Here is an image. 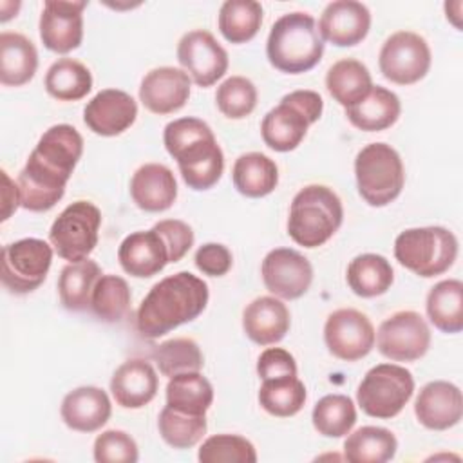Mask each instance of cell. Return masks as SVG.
<instances>
[{
    "label": "cell",
    "mask_w": 463,
    "mask_h": 463,
    "mask_svg": "<svg viewBox=\"0 0 463 463\" xmlns=\"http://www.w3.org/2000/svg\"><path fill=\"white\" fill-rule=\"evenodd\" d=\"M322 112L324 99L318 92L293 90L282 96L280 103L262 118V139L275 152L295 150Z\"/></svg>",
    "instance_id": "6"
},
{
    "label": "cell",
    "mask_w": 463,
    "mask_h": 463,
    "mask_svg": "<svg viewBox=\"0 0 463 463\" xmlns=\"http://www.w3.org/2000/svg\"><path fill=\"white\" fill-rule=\"evenodd\" d=\"M414 392L412 373L398 364L371 367L356 389L360 409L378 420H391L402 412Z\"/></svg>",
    "instance_id": "9"
},
{
    "label": "cell",
    "mask_w": 463,
    "mask_h": 463,
    "mask_svg": "<svg viewBox=\"0 0 463 463\" xmlns=\"http://www.w3.org/2000/svg\"><path fill=\"white\" fill-rule=\"evenodd\" d=\"M380 354L392 362H414L427 354L430 347V329L416 311H396L387 317L376 335Z\"/></svg>",
    "instance_id": "13"
},
{
    "label": "cell",
    "mask_w": 463,
    "mask_h": 463,
    "mask_svg": "<svg viewBox=\"0 0 463 463\" xmlns=\"http://www.w3.org/2000/svg\"><path fill=\"white\" fill-rule=\"evenodd\" d=\"M322 54L324 38L309 13H286L271 25L266 56L277 71L286 74L307 72L318 65Z\"/></svg>",
    "instance_id": "4"
},
{
    "label": "cell",
    "mask_w": 463,
    "mask_h": 463,
    "mask_svg": "<svg viewBox=\"0 0 463 463\" xmlns=\"http://www.w3.org/2000/svg\"><path fill=\"white\" fill-rule=\"evenodd\" d=\"M101 212L90 201H74L54 219L49 242L58 257L69 262L89 259L98 244Z\"/></svg>",
    "instance_id": "10"
},
{
    "label": "cell",
    "mask_w": 463,
    "mask_h": 463,
    "mask_svg": "<svg viewBox=\"0 0 463 463\" xmlns=\"http://www.w3.org/2000/svg\"><path fill=\"white\" fill-rule=\"evenodd\" d=\"M345 279L354 295L362 298H373L391 289L394 271L383 255L362 253L349 262Z\"/></svg>",
    "instance_id": "31"
},
{
    "label": "cell",
    "mask_w": 463,
    "mask_h": 463,
    "mask_svg": "<svg viewBox=\"0 0 463 463\" xmlns=\"http://www.w3.org/2000/svg\"><path fill=\"white\" fill-rule=\"evenodd\" d=\"M354 177L358 194L374 208L392 203L405 184L402 157L387 143H369L356 154Z\"/></svg>",
    "instance_id": "8"
},
{
    "label": "cell",
    "mask_w": 463,
    "mask_h": 463,
    "mask_svg": "<svg viewBox=\"0 0 463 463\" xmlns=\"http://www.w3.org/2000/svg\"><path fill=\"white\" fill-rule=\"evenodd\" d=\"M38 69V51L34 43L20 34L4 31L0 34V81L5 87L29 83Z\"/></svg>",
    "instance_id": "28"
},
{
    "label": "cell",
    "mask_w": 463,
    "mask_h": 463,
    "mask_svg": "<svg viewBox=\"0 0 463 463\" xmlns=\"http://www.w3.org/2000/svg\"><path fill=\"white\" fill-rule=\"evenodd\" d=\"M52 246L42 239L27 237L2 248V284L9 293L27 295L38 289L52 264Z\"/></svg>",
    "instance_id": "11"
},
{
    "label": "cell",
    "mask_w": 463,
    "mask_h": 463,
    "mask_svg": "<svg viewBox=\"0 0 463 463\" xmlns=\"http://www.w3.org/2000/svg\"><path fill=\"white\" fill-rule=\"evenodd\" d=\"M344 206L336 192L326 184L300 188L289 206L288 235L304 248L326 244L342 226Z\"/></svg>",
    "instance_id": "5"
},
{
    "label": "cell",
    "mask_w": 463,
    "mask_h": 463,
    "mask_svg": "<svg viewBox=\"0 0 463 463\" xmlns=\"http://www.w3.org/2000/svg\"><path fill=\"white\" fill-rule=\"evenodd\" d=\"M81 154L83 137L72 125L60 123L47 128L18 174L22 208L51 210L65 195V186Z\"/></svg>",
    "instance_id": "1"
},
{
    "label": "cell",
    "mask_w": 463,
    "mask_h": 463,
    "mask_svg": "<svg viewBox=\"0 0 463 463\" xmlns=\"http://www.w3.org/2000/svg\"><path fill=\"white\" fill-rule=\"evenodd\" d=\"M157 429L170 447L190 449L204 438L208 423L206 414H186L165 405L157 418Z\"/></svg>",
    "instance_id": "41"
},
{
    "label": "cell",
    "mask_w": 463,
    "mask_h": 463,
    "mask_svg": "<svg viewBox=\"0 0 463 463\" xmlns=\"http://www.w3.org/2000/svg\"><path fill=\"white\" fill-rule=\"evenodd\" d=\"M307 398L306 385L297 376H279L262 380L259 389L260 407L277 418H289L300 412Z\"/></svg>",
    "instance_id": "38"
},
{
    "label": "cell",
    "mask_w": 463,
    "mask_h": 463,
    "mask_svg": "<svg viewBox=\"0 0 463 463\" xmlns=\"http://www.w3.org/2000/svg\"><path fill=\"white\" fill-rule=\"evenodd\" d=\"M137 118L136 99L119 89H103L87 101L83 123L98 136L112 137L123 134Z\"/></svg>",
    "instance_id": "18"
},
{
    "label": "cell",
    "mask_w": 463,
    "mask_h": 463,
    "mask_svg": "<svg viewBox=\"0 0 463 463\" xmlns=\"http://www.w3.org/2000/svg\"><path fill=\"white\" fill-rule=\"evenodd\" d=\"M219 31L230 43H246L260 29L262 5L255 0H226L219 9Z\"/></svg>",
    "instance_id": "37"
},
{
    "label": "cell",
    "mask_w": 463,
    "mask_h": 463,
    "mask_svg": "<svg viewBox=\"0 0 463 463\" xmlns=\"http://www.w3.org/2000/svg\"><path fill=\"white\" fill-rule=\"evenodd\" d=\"M213 402V387L199 371L179 373L166 383V405L186 414H206Z\"/></svg>",
    "instance_id": "35"
},
{
    "label": "cell",
    "mask_w": 463,
    "mask_h": 463,
    "mask_svg": "<svg viewBox=\"0 0 463 463\" xmlns=\"http://www.w3.org/2000/svg\"><path fill=\"white\" fill-rule=\"evenodd\" d=\"M60 414L69 429L76 432H96L109 421L112 405L103 389L81 385L63 396Z\"/></svg>",
    "instance_id": "24"
},
{
    "label": "cell",
    "mask_w": 463,
    "mask_h": 463,
    "mask_svg": "<svg viewBox=\"0 0 463 463\" xmlns=\"http://www.w3.org/2000/svg\"><path fill=\"white\" fill-rule=\"evenodd\" d=\"M130 298H132V293L127 280L119 275L107 273L98 279L92 289L90 309L99 320L107 324H114L127 315Z\"/></svg>",
    "instance_id": "40"
},
{
    "label": "cell",
    "mask_w": 463,
    "mask_h": 463,
    "mask_svg": "<svg viewBox=\"0 0 463 463\" xmlns=\"http://www.w3.org/2000/svg\"><path fill=\"white\" fill-rule=\"evenodd\" d=\"M260 275L273 297L295 300L307 293L313 282V266L297 250L275 248L264 257Z\"/></svg>",
    "instance_id": "16"
},
{
    "label": "cell",
    "mask_w": 463,
    "mask_h": 463,
    "mask_svg": "<svg viewBox=\"0 0 463 463\" xmlns=\"http://www.w3.org/2000/svg\"><path fill=\"white\" fill-rule=\"evenodd\" d=\"M43 85L58 101H78L92 90V74L81 61L60 58L47 69Z\"/></svg>",
    "instance_id": "36"
},
{
    "label": "cell",
    "mask_w": 463,
    "mask_h": 463,
    "mask_svg": "<svg viewBox=\"0 0 463 463\" xmlns=\"http://www.w3.org/2000/svg\"><path fill=\"white\" fill-rule=\"evenodd\" d=\"M257 87L244 76L226 78L215 92V103L222 116L228 119H242L257 107Z\"/></svg>",
    "instance_id": "43"
},
{
    "label": "cell",
    "mask_w": 463,
    "mask_h": 463,
    "mask_svg": "<svg viewBox=\"0 0 463 463\" xmlns=\"http://www.w3.org/2000/svg\"><path fill=\"white\" fill-rule=\"evenodd\" d=\"M130 195L139 210L159 213L177 199V181L174 172L161 163H146L139 166L130 179Z\"/></svg>",
    "instance_id": "25"
},
{
    "label": "cell",
    "mask_w": 463,
    "mask_h": 463,
    "mask_svg": "<svg viewBox=\"0 0 463 463\" xmlns=\"http://www.w3.org/2000/svg\"><path fill=\"white\" fill-rule=\"evenodd\" d=\"M194 262L201 273L208 277H222L232 269L233 257L224 244L206 242L195 251Z\"/></svg>",
    "instance_id": "47"
},
{
    "label": "cell",
    "mask_w": 463,
    "mask_h": 463,
    "mask_svg": "<svg viewBox=\"0 0 463 463\" xmlns=\"http://www.w3.org/2000/svg\"><path fill=\"white\" fill-rule=\"evenodd\" d=\"M98 463H136L139 458L136 439L125 430L110 429L98 434L92 447Z\"/></svg>",
    "instance_id": "45"
},
{
    "label": "cell",
    "mask_w": 463,
    "mask_h": 463,
    "mask_svg": "<svg viewBox=\"0 0 463 463\" xmlns=\"http://www.w3.org/2000/svg\"><path fill=\"white\" fill-rule=\"evenodd\" d=\"M152 358L163 376H175L179 373L188 371H201L204 365V356L201 353V347L192 338H170L163 344H159Z\"/></svg>",
    "instance_id": "42"
},
{
    "label": "cell",
    "mask_w": 463,
    "mask_h": 463,
    "mask_svg": "<svg viewBox=\"0 0 463 463\" xmlns=\"http://www.w3.org/2000/svg\"><path fill=\"white\" fill-rule=\"evenodd\" d=\"M197 459L201 463H255L257 450L239 434H215L203 441Z\"/></svg>",
    "instance_id": "44"
},
{
    "label": "cell",
    "mask_w": 463,
    "mask_h": 463,
    "mask_svg": "<svg viewBox=\"0 0 463 463\" xmlns=\"http://www.w3.org/2000/svg\"><path fill=\"white\" fill-rule=\"evenodd\" d=\"M374 327L367 315L353 307L333 311L324 324L327 351L344 362H356L374 347Z\"/></svg>",
    "instance_id": "14"
},
{
    "label": "cell",
    "mask_w": 463,
    "mask_h": 463,
    "mask_svg": "<svg viewBox=\"0 0 463 463\" xmlns=\"http://www.w3.org/2000/svg\"><path fill=\"white\" fill-rule=\"evenodd\" d=\"M418 421L429 430H447L463 416V396L458 385L445 380L425 383L414 402Z\"/></svg>",
    "instance_id": "21"
},
{
    "label": "cell",
    "mask_w": 463,
    "mask_h": 463,
    "mask_svg": "<svg viewBox=\"0 0 463 463\" xmlns=\"http://www.w3.org/2000/svg\"><path fill=\"white\" fill-rule=\"evenodd\" d=\"M159 389V378L150 362L130 358L110 378V392L123 409H141L150 403Z\"/></svg>",
    "instance_id": "23"
},
{
    "label": "cell",
    "mask_w": 463,
    "mask_h": 463,
    "mask_svg": "<svg viewBox=\"0 0 463 463\" xmlns=\"http://www.w3.org/2000/svg\"><path fill=\"white\" fill-rule=\"evenodd\" d=\"M152 228L163 237V241L168 248L170 262H179L188 253V250L194 246V241H195L194 230L184 221L165 219V221L156 222Z\"/></svg>",
    "instance_id": "46"
},
{
    "label": "cell",
    "mask_w": 463,
    "mask_h": 463,
    "mask_svg": "<svg viewBox=\"0 0 463 463\" xmlns=\"http://www.w3.org/2000/svg\"><path fill=\"white\" fill-rule=\"evenodd\" d=\"M2 179H4V190H2V221H7L11 213L16 212L18 206H22L20 199V188L18 183H14L5 170H2Z\"/></svg>",
    "instance_id": "49"
},
{
    "label": "cell",
    "mask_w": 463,
    "mask_h": 463,
    "mask_svg": "<svg viewBox=\"0 0 463 463\" xmlns=\"http://www.w3.org/2000/svg\"><path fill=\"white\" fill-rule=\"evenodd\" d=\"M177 61L199 87H212L228 71V52L210 31L194 29L177 43Z\"/></svg>",
    "instance_id": "15"
},
{
    "label": "cell",
    "mask_w": 463,
    "mask_h": 463,
    "mask_svg": "<svg viewBox=\"0 0 463 463\" xmlns=\"http://www.w3.org/2000/svg\"><path fill=\"white\" fill-rule=\"evenodd\" d=\"M394 257L409 271L430 279L452 268L458 239L443 226L407 228L394 239Z\"/></svg>",
    "instance_id": "7"
},
{
    "label": "cell",
    "mask_w": 463,
    "mask_h": 463,
    "mask_svg": "<svg viewBox=\"0 0 463 463\" xmlns=\"http://www.w3.org/2000/svg\"><path fill=\"white\" fill-rule=\"evenodd\" d=\"M427 317L441 333L456 335L463 329V282L445 279L427 295Z\"/></svg>",
    "instance_id": "32"
},
{
    "label": "cell",
    "mask_w": 463,
    "mask_h": 463,
    "mask_svg": "<svg viewBox=\"0 0 463 463\" xmlns=\"http://www.w3.org/2000/svg\"><path fill=\"white\" fill-rule=\"evenodd\" d=\"M326 89L336 103L347 109L367 96L373 89V78L362 61L342 58L327 69Z\"/></svg>",
    "instance_id": "30"
},
{
    "label": "cell",
    "mask_w": 463,
    "mask_h": 463,
    "mask_svg": "<svg viewBox=\"0 0 463 463\" xmlns=\"http://www.w3.org/2000/svg\"><path fill=\"white\" fill-rule=\"evenodd\" d=\"M118 260L123 271L136 279L154 277L170 262L168 248L154 228L127 235L118 248Z\"/></svg>",
    "instance_id": "22"
},
{
    "label": "cell",
    "mask_w": 463,
    "mask_h": 463,
    "mask_svg": "<svg viewBox=\"0 0 463 463\" xmlns=\"http://www.w3.org/2000/svg\"><path fill=\"white\" fill-rule=\"evenodd\" d=\"M85 0H45L40 14V38L45 49L67 54L81 45L83 40V9Z\"/></svg>",
    "instance_id": "17"
},
{
    "label": "cell",
    "mask_w": 463,
    "mask_h": 463,
    "mask_svg": "<svg viewBox=\"0 0 463 463\" xmlns=\"http://www.w3.org/2000/svg\"><path fill=\"white\" fill-rule=\"evenodd\" d=\"M163 143L177 161L188 188L203 192L217 184L224 170V154L206 121L199 118L174 119L165 127Z\"/></svg>",
    "instance_id": "3"
},
{
    "label": "cell",
    "mask_w": 463,
    "mask_h": 463,
    "mask_svg": "<svg viewBox=\"0 0 463 463\" xmlns=\"http://www.w3.org/2000/svg\"><path fill=\"white\" fill-rule=\"evenodd\" d=\"M101 269L96 260L83 259L80 262H69L60 271L58 295L60 302L69 311H83L90 307L92 289L101 277Z\"/></svg>",
    "instance_id": "34"
},
{
    "label": "cell",
    "mask_w": 463,
    "mask_h": 463,
    "mask_svg": "<svg viewBox=\"0 0 463 463\" xmlns=\"http://www.w3.org/2000/svg\"><path fill=\"white\" fill-rule=\"evenodd\" d=\"M400 114V98L382 85H373L364 99L345 109V116L351 125L364 132L385 130L398 121Z\"/></svg>",
    "instance_id": "27"
},
{
    "label": "cell",
    "mask_w": 463,
    "mask_h": 463,
    "mask_svg": "<svg viewBox=\"0 0 463 463\" xmlns=\"http://www.w3.org/2000/svg\"><path fill=\"white\" fill-rule=\"evenodd\" d=\"M192 80L177 67H156L148 71L139 85V101L154 114L165 116L183 109L190 98Z\"/></svg>",
    "instance_id": "19"
},
{
    "label": "cell",
    "mask_w": 463,
    "mask_h": 463,
    "mask_svg": "<svg viewBox=\"0 0 463 463\" xmlns=\"http://www.w3.org/2000/svg\"><path fill=\"white\" fill-rule=\"evenodd\" d=\"M233 186L239 194L259 199L269 195L279 184V168L271 157L260 152L239 156L232 168Z\"/></svg>",
    "instance_id": "29"
},
{
    "label": "cell",
    "mask_w": 463,
    "mask_h": 463,
    "mask_svg": "<svg viewBox=\"0 0 463 463\" xmlns=\"http://www.w3.org/2000/svg\"><path fill=\"white\" fill-rule=\"evenodd\" d=\"M210 298L208 284L190 271H177L156 282L141 300L136 326L141 336L159 338L195 320Z\"/></svg>",
    "instance_id": "2"
},
{
    "label": "cell",
    "mask_w": 463,
    "mask_h": 463,
    "mask_svg": "<svg viewBox=\"0 0 463 463\" xmlns=\"http://www.w3.org/2000/svg\"><path fill=\"white\" fill-rule=\"evenodd\" d=\"M371 29V11L356 0L329 2L318 20V31L324 40L336 47L358 45Z\"/></svg>",
    "instance_id": "20"
},
{
    "label": "cell",
    "mask_w": 463,
    "mask_h": 463,
    "mask_svg": "<svg viewBox=\"0 0 463 463\" xmlns=\"http://www.w3.org/2000/svg\"><path fill=\"white\" fill-rule=\"evenodd\" d=\"M398 450L396 436L383 427L365 425L349 432L344 441V458L351 463H385Z\"/></svg>",
    "instance_id": "33"
},
{
    "label": "cell",
    "mask_w": 463,
    "mask_h": 463,
    "mask_svg": "<svg viewBox=\"0 0 463 463\" xmlns=\"http://www.w3.org/2000/svg\"><path fill=\"white\" fill-rule=\"evenodd\" d=\"M313 427L326 438L347 436L356 423V407L345 394L322 396L311 412Z\"/></svg>",
    "instance_id": "39"
},
{
    "label": "cell",
    "mask_w": 463,
    "mask_h": 463,
    "mask_svg": "<svg viewBox=\"0 0 463 463\" xmlns=\"http://www.w3.org/2000/svg\"><path fill=\"white\" fill-rule=\"evenodd\" d=\"M257 374L260 380L279 376H297V362L293 354L282 347H268L257 360Z\"/></svg>",
    "instance_id": "48"
},
{
    "label": "cell",
    "mask_w": 463,
    "mask_h": 463,
    "mask_svg": "<svg viewBox=\"0 0 463 463\" xmlns=\"http://www.w3.org/2000/svg\"><path fill=\"white\" fill-rule=\"evenodd\" d=\"M432 54L427 40L414 31L392 33L382 45L378 65L385 80L396 85H412L430 69Z\"/></svg>",
    "instance_id": "12"
},
{
    "label": "cell",
    "mask_w": 463,
    "mask_h": 463,
    "mask_svg": "<svg viewBox=\"0 0 463 463\" xmlns=\"http://www.w3.org/2000/svg\"><path fill=\"white\" fill-rule=\"evenodd\" d=\"M291 317L277 297H257L242 311V329L257 345H273L289 331Z\"/></svg>",
    "instance_id": "26"
}]
</instances>
